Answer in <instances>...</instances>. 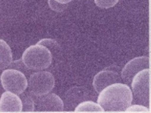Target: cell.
<instances>
[{
  "mask_svg": "<svg viewBox=\"0 0 151 113\" xmlns=\"http://www.w3.org/2000/svg\"><path fill=\"white\" fill-rule=\"evenodd\" d=\"M132 91L126 84L115 83L100 93L97 102L104 112H124L132 104Z\"/></svg>",
  "mask_w": 151,
  "mask_h": 113,
  "instance_id": "6da1fadb",
  "label": "cell"
},
{
  "mask_svg": "<svg viewBox=\"0 0 151 113\" xmlns=\"http://www.w3.org/2000/svg\"><path fill=\"white\" fill-rule=\"evenodd\" d=\"M52 54L47 47L37 44L28 47L22 57L23 63L27 68L34 70H42L51 65Z\"/></svg>",
  "mask_w": 151,
  "mask_h": 113,
  "instance_id": "7a4b0ae2",
  "label": "cell"
},
{
  "mask_svg": "<svg viewBox=\"0 0 151 113\" xmlns=\"http://www.w3.org/2000/svg\"><path fill=\"white\" fill-rule=\"evenodd\" d=\"M150 69H145L135 75L131 86L137 104L148 107L150 99Z\"/></svg>",
  "mask_w": 151,
  "mask_h": 113,
  "instance_id": "3957f363",
  "label": "cell"
},
{
  "mask_svg": "<svg viewBox=\"0 0 151 113\" xmlns=\"http://www.w3.org/2000/svg\"><path fill=\"white\" fill-rule=\"evenodd\" d=\"M55 85L53 74L47 71H39L30 75L28 81L30 93L35 97L43 96L51 91Z\"/></svg>",
  "mask_w": 151,
  "mask_h": 113,
  "instance_id": "277c9868",
  "label": "cell"
},
{
  "mask_svg": "<svg viewBox=\"0 0 151 113\" xmlns=\"http://www.w3.org/2000/svg\"><path fill=\"white\" fill-rule=\"evenodd\" d=\"M1 81L5 90L21 94L28 87V81L24 74L16 69L5 70L1 74Z\"/></svg>",
  "mask_w": 151,
  "mask_h": 113,
  "instance_id": "5b68a950",
  "label": "cell"
},
{
  "mask_svg": "<svg viewBox=\"0 0 151 113\" xmlns=\"http://www.w3.org/2000/svg\"><path fill=\"white\" fill-rule=\"evenodd\" d=\"M35 110L39 112H62L64 104L60 97L54 93L36 97Z\"/></svg>",
  "mask_w": 151,
  "mask_h": 113,
  "instance_id": "8992f818",
  "label": "cell"
},
{
  "mask_svg": "<svg viewBox=\"0 0 151 113\" xmlns=\"http://www.w3.org/2000/svg\"><path fill=\"white\" fill-rule=\"evenodd\" d=\"M149 67L148 57L141 56L132 59L125 64L122 72V78L124 83L130 84L138 72Z\"/></svg>",
  "mask_w": 151,
  "mask_h": 113,
  "instance_id": "52a82bcc",
  "label": "cell"
},
{
  "mask_svg": "<svg viewBox=\"0 0 151 113\" xmlns=\"http://www.w3.org/2000/svg\"><path fill=\"white\" fill-rule=\"evenodd\" d=\"M23 104L17 94L6 91L1 94L0 99V112L19 113L22 112Z\"/></svg>",
  "mask_w": 151,
  "mask_h": 113,
  "instance_id": "ba28073f",
  "label": "cell"
},
{
  "mask_svg": "<svg viewBox=\"0 0 151 113\" xmlns=\"http://www.w3.org/2000/svg\"><path fill=\"white\" fill-rule=\"evenodd\" d=\"M121 82V77L117 72L113 71L103 70L95 76L93 86L96 92L100 93L108 86Z\"/></svg>",
  "mask_w": 151,
  "mask_h": 113,
  "instance_id": "9c48e42d",
  "label": "cell"
},
{
  "mask_svg": "<svg viewBox=\"0 0 151 113\" xmlns=\"http://www.w3.org/2000/svg\"><path fill=\"white\" fill-rule=\"evenodd\" d=\"M1 60L0 68L4 70L10 66L13 61L11 49L5 41L1 39Z\"/></svg>",
  "mask_w": 151,
  "mask_h": 113,
  "instance_id": "30bf717a",
  "label": "cell"
},
{
  "mask_svg": "<svg viewBox=\"0 0 151 113\" xmlns=\"http://www.w3.org/2000/svg\"><path fill=\"white\" fill-rule=\"evenodd\" d=\"M75 112H104V110L98 103L92 101H85L79 103L76 107Z\"/></svg>",
  "mask_w": 151,
  "mask_h": 113,
  "instance_id": "8fae6325",
  "label": "cell"
},
{
  "mask_svg": "<svg viewBox=\"0 0 151 113\" xmlns=\"http://www.w3.org/2000/svg\"><path fill=\"white\" fill-rule=\"evenodd\" d=\"M20 98L23 104L22 112H33L35 110V104L33 98L27 94L23 93L21 94Z\"/></svg>",
  "mask_w": 151,
  "mask_h": 113,
  "instance_id": "7c38bea8",
  "label": "cell"
},
{
  "mask_svg": "<svg viewBox=\"0 0 151 113\" xmlns=\"http://www.w3.org/2000/svg\"><path fill=\"white\" fill-rule=\"evenodd\" d=\"M125 112L130 113H150L148 107L142 104H134L130 106L126 109Z\"/></svg>",
  "mask_w": 151,
  "mask_h": 113,
  "instance_id": "4fadbf2b",
  "label": "cell"
},
{
  "mask_svg": "<svg viewBox=\"0 0 151 113\" xmlns=\"http://www.w3.org/2000/svg\"><path fill=\"white\" fill-rule=\"evenodd\" d=\"M119 0H94L96 5L101 8L108 9L116 5Z\"/></svg>",
  "mask_w": 151,
  "mask_h": 113,
  "instance_id": "5bb4252c",
  "label": "cell"
},
{
  "mask_svg": "<svg viewBox=\"0 0 151 113\" xmlns=\"http://www.w3.org/2000/svg\"><path fill=\"white\" fill-rule=\"evenodd\" d=\"M48 4L51 9L56 11H62L67 7L66 4H60L55 0H48Z\"/></svg>",
  "mask_w": 151,
  "mask_h": 113,
  "instance_id": "9a60e30c",
  "label": "cell"
},
{
  "mask_svg": "<svg viewBox=\"0 0 151 113\" xmlns=\"http://www.w3.org/2000/svg\"><path fill=\"white\" fill-rule=\"evenodd\" d=\"M55 1L60 4H67L70 3L71 1H72V0H55Z\"/></svg>",
  "mask_w": 151,
  "mask_h": 113,
  "instance_id": "2e32d148",
  "label": "cell"
}]
</instances>
